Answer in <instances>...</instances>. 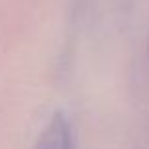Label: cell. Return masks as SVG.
Instances as JSON below:
<instances>
[{
    "label": "cell",
    "instance_id": "cell-1",
    "mask_svg": "<svg viewBox=\"0 0 149 149\" xmlns=\"http://www.w3.org/2000/svg\"><path fill=\"white\" fill-rule=\"evenodd\" d=\"M34 149H76L74 134L64 113H55L42 130Z\"/></svg>",
    "mask_w": 149,
    "mask_h": 149
}]
</instances>
